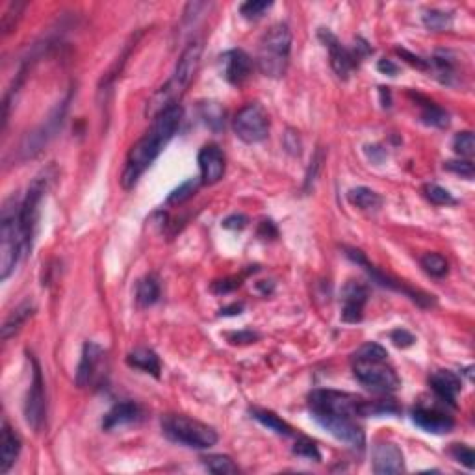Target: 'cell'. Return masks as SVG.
<instances>
[{"label": "cell", "mask_w": 475, "mask_h": 475, "mask_svg": "<svg viewBox=\"0 0 475 475\" xmlns=\"http://www.w3.org/2000/svg\"><path fill=\"white\" fill-rule=\"evenodd\" d=\"M423 196L429 202H433L436 207H451V204H457V199L451 196L450 191L439 184H427L423 188Z\"/></svg>", "instance_id": "31"}, {"label": "cell", "mask_w": 475, "mask_h": 475, "mask_svg": "<svg viewBox=\"0 0 475 475\" xmlns=\"http://www.w3.org/2000/svg\"><path fill=\"white\" fill-rule=\"evenodd\" d=\"M234 132L244 143H260L268 138L269 117L260 104H247L234 117Z\"/></svg>", "instance_id": "9"}, {"label": "cell", "mask_w": 475, "mask_h": 475, "mask_svg": "<svg viewBox=\"0 0 475 475\" xmlns=\"http://www.w3.org/2000/svg\"><path fill=\"white\" fill-rule=\"evenodd\" d=\"M420 264L427 273L431 277H436V279H442L444 275H447V269H450L447 268V260L439 253H425L420 258Z\"/></svg>", "instance_id": "30"}, {"label": "cell", "mask_w": 475, "mask_h": 475, "mask_svg": "<svg viewBox=\"0 0 475 475\" xmlns=\"http://www.w3.org/2000/svg\"><path fill=\"white\" fill-rule=\"evenodd\" d=\"M201 117L213 132H220L225 127V110L218 103H202Z\"/></svg>", "instance_id": "29"}, {"label": "cell", "mask_w": 475, "mask_h": 475, "mask_svg": "<svg viewBox=\"0 0 475 475\" xmlns=\"http://www.w3.org/2000/svg\"><path fill=\"white\" fill-rule=\"evenodd\" d=\"M321 160H323V154L321 151H317L316 156L312 158L310 162V169H308V175H306V188H310V184L316 180V175H317V169L321 167Z\"/></svg>", "instance_id": "46"}, {"label": "cell", "mask_w": 475, "mask_h": 475, "mask_svg": "<svg viewBox=\"0 0 475 475\" xmlns=\"http://www.w3.org/2000/svg\"><path fill=\"white\" fill-rule=\"evenodd\" d=\"M421 121L425 125H431V127L445 128L450 125V116L434 103L423 101V104H421Z\"/></svg>", "instance_id": "27"}, {"label": "cell", "mask_w": 475, "mask_h": 475, "mask_svg": "<svg viewBox=\"0 0 475 475\" xmlns=\"http://www.w3.org/2000/svg\"><path fill=\"white\" fill-rule=\"evenodd\" d=\"M258 234H260L262 237H269V236L277 237V229H275L273 221H262Z\"/></svg>", "instance_id": "50"}, {"label": "cell", "mask_w": 475, "mask_h": 475, "mask_svg": "<svg viewBox=\"0 0 475 475\" xmlns=\"http://www.w3.org/2000/svg\"><path fill=\"white\" fill-rule=\"evenodd\" d=\"M251 414H253V418H255L256 421H260L264 427H268V429H271L273 433L280 434V436H290V434H292V427L288 425L282 418H279V416L273 414V412H269V410L253 408Z\"/></svg>", "instance_id": "26"}, {"label": "cell", "mask_w": 475, "mask_h": 475, "mask_svg": "<svg viewBox=\"0 0 475 475\" xmlns=\"http://www.w3.org/2000/svg\"><path fill=\"white\" fill-rule=\"evenodd\" d=\"M445 171H451L455 175H461L464 178H474L475 167L469 160H450L444 164Z\"/></svg>", "instance_id": "40"}, {"label": "cell", "mask_w": 475, "mask_h": 475, "mask_svg": "<svg viewBox=\"0 0 475 475\" xmlns=\"http://www.w3.org/2000/svg\"><path fill=\"white\" fill-rule=\"evenodd\" d=\"M284 147H286L288 153L293 154V156L301 154V140H299L297 132L292 130V128H290L286 134H284Z\"/></svg>", "instance_id": "42"}, {"label": "cell", "mask_w": 475, "mask_h": 475, "mask_svg": "<svg viewBox=\"0 0 475 475\" xmlns=\"http://www.w3.org/2000/svg\"><path fill=\"white\" fill-rule=\"evenodd\" d=\"M26 251L28 247L21 229V201L10 197L0 212V279L6 280L15 271Z\"/></svg>", "instance_id": "2"}, {"label": "cell", "mask_w": 475, "mask_h": 475, "mask_svg": "<svg viewBox=\"0 0 475 475\" xmlns=\"http://www.w3.org/2000/svg\"><path fill=\"white\" fill-rule=\"evenodd\" d=\"M355 377L373 392L390 394L401 386L396 370L386 360H351Z\"/></svg>", "instance_id": "7"}, {"label": "cell", "mask_w": 475, "mask_h": 475, "mask_svg": "<svg viewBox=\"0 0 475 475\" xmlns=\"http://www.w3.org/2000/svg\"><path fill=\"white\" fill-rule=\"evenodd\" d=\"M451 21H453L451 13L444 12V10H427V12L423 13V25H425L429 30H447L451 26Z\"/></svg>", "instance_id": "32"}, {"label": "cell", "mask_w": 475, "mask_h": 475, "mask_svg": "<svg viewBox=\"0 0 475 475\" xmlns=\"http://www.w3.org/2000/svg\"><path fill=\"white\" fill-rule=\"evenodd\" d=\"M127 364L141 372L151 373L153 377H160V372H162L158 355L149 348H136L134 351H130L127 355Z\"/></svg>", "instance_id": "22"}, {"label": "cell", "mask_w": 475, "mask_h": 475, "mask_svg": "<svg viewBox=\"0 0 475 475\" xmlns=\"http://www.w3.org/2000/svg\"><path fill=\"white\" fill-rule=\"evenodd\" d=\"M160 297V284L158 279L149 275L145 279L138 282V290H136V301L140 306H153Z\"/></svg>", "instance_id": "25"}, {"label": "cell", "mask_w": 475, "mask_h": 475, "mask_svg": "<svg viewBox=\"0 0 475 475\" xmlns=\"http://www.w3.org/2000/svg\"><path fill=\"white\" fill-rule=\"evenodd\" d=\"M47 414V399H45V381H43L41 368L36 359H32V381L28 394H26L25 401V418L26 423L39 431L45 421Z\"/></svg>", "instance_id": "10"}, {"label": "cell", "mask_w": 475, "mask_h": 475, "mask_svg": "<svg viewBox=\"0 0 475 475\" xmlns=\"http://www.w3.org/2000/svg\"><path fill=\"white\" fill-rule=\"evenodd\" d=\"M366 153H368V156H370V160H373V162H383L384 158H386V151H384L383 147L379 145H373V147H366Z\"/></svg>", "instance_id": "48"}, {"label": "cell", "mask_w": 475, "mask_h": 475, "mask_svg": "<svg viewBox=\"0 0 475 475\" xmlns=\"http://www.w3.org/2000/svg\"><path fill=\"white\" fill-rule=\"evenodd\" d=\"M405 469L401 450L392 442H379L373 450V472L379 475L399 474Z\"/></svg>", "instance_id": "19"}, {"label": "cell", "mask_w": 475, "mask_h": 475, "mask_svg": "<svg viewBox=\"0 0 475 475\" xmlns=\"http://www.w3.org/2000/svg\"><path fill=\"white\" fill-rule=\"evenodd\" d=\"M25 2H12L10 6H8L6 13H4V17H2V30H4V34H10V32L15 28V25H17L19 17H21V13H23V10H25Z\"/></svg>", "instance_id": "38"}, {"label": "cell", "mask_w": 475, "mask_h": 475, "mask_svg": "<svg viewBox=\"0 0 475 475\" xmlns=\"http://www.w3.org/2000/svg\"><path fill=\"white\" fill-rule=\"evenodd\" d=\"M34 314V305L30 301H25L8 316V319L2 325V340L8 341L12 336H15L21 330V327L28 321V317Z\"/></svg>", "instance_id": "23"}, {"label": "cell", "mask_w": 475, "mask_h": 475, "mask_svg": "<svg viewBox=\"0 0 475 475\" xmlns=\"http://www.w3.org/2000/svg\"><path fill=\"white\" fill-rule=\"evenodd\" d=\"M397 54L401 56V58H405V60H407L408 63H410V65H414V67H418V69H427V67H429V61L423 60V58H420V56L410 54L408 50L397 49Z\"/></svg>", "instance_id": "45"}, {"label": "cell", "mask_w": 475, "mask_h": 475, "mask_svg": "<svg viewBox=\"0 0 475 475\" xmlns=\"http://www.w3.org/2000/svg\"><path fill=\"white\" fill-rule=\"evenodd\" d=\"M0 474H8L15 461H17L19 453H21V436L15 433L8 420L2 421V440H0Z\"/></svg>", "instance_id": "20"}, {"label": "cell", "mask_w": 475, "mask_h": 475, "mask_svg": "<svg viewBox=\"0 0 475 475\" xmlns=\"http://www.w3.org/2000/svg\"><path fill=\"white\" fill-rule=\"evenodd\" d=\"M240 280L237 279H223V280H218V282H213L212 284V292L213 293H229V292H234L236 288H240Z\"/></svg>", "instance_id": "44"}, {"label": "cell", "mask_w": 475, "mask_h": 475, "mask_svg": "<svg viewBox=\"0 0 475 475\" xmlns=\"http://www.w3.org/2000/svg\"><path fill=\"white\" fill-rule=\"evenodd\" d=\"M348 199L351 204H355L360 210H366V212L379 210V208L383 207V197L379 196L377 191H373L372 188H366V186L349 189Z\"/></svg>", "instance_id": "24"}, {"label": "cell", "mask_w": 475, "mask_h": 475, "mask_svg": "<svg viewBox=\"0 0 475 475\" xmlns=\"http://www.w3.org/2000/svg\"><path fill=\"white\" fill-rule=\"evenodd\" d=\"M451 457L455 458L457 463L464 464L468 469H474L475 466V455H474V450L469 447V445H464V444H453L451 445Z\"/></svg>", "instance_id": "39"}, {"label": "cell", "mask_w": 475, "mask_h": 475, "mask_svg": "<svg viewBox=\"0 0 475 475\" xmlns=\"http://www.w3.org/2000/svg\"><path fill=\"white\" fill-rule=\"evenodd\" d=\"M381 97H383L384 108H390V92H388V87H381Z\"/></svg>", "instance_id": "51"}, {"label": "cell", "mask_w": 475, "mask_h": 475, "mask_svg": "<svg viewBox=\"0 0 475 475\" xmlns=\"http://www.w3.org/2000/svg\"><path fill=\"white\" fill-rule=\"evenodd\" d=\"M141 408L136 405L134 401H123L117 403L114 407L106 412L103 420V429L104 431H114L117 427L130 425L134 421L140 420Z\"/></svg>", "instance_id": "21"}, {"label": "cell", "mask_w": 475, "mask_h": 475, "mask_svg": "<svg viewBox=\"0 0 475 475\" xmlns=\"http://www.w3.org/2000/svg\"><path fill=\"white\" fill-rule=\"evenodd\" d=\"M247 223H249L247 215H244V213H232V215H229V218L223 221V226L229 229V231H242V229L247 226Z\"/></svg>", "instance_id": "43"}, {"label": "cell", "mask_w": 475, "mask_h": 475, "mask_svg": "<svg viewBox=\"0 0 475 475\" xmlns=\"http://www.w3.org/2000/svg\"><path fill=\"white\" fill-rule=\"evenodd\" d=\"M290 52H292V32L284 23L273 25L260 39L256 65L260 69V73L269 78H280L286 74Z\"/></svg>", "instance_id": "3"}, {"label": "cell", "mask_w": 475, "mask_h": 475, "mask_svg": "<svg viewBox=\"0 0 475 475\" xmlns=\"http://www.w3.org/2000/svg\"><path fill=\"white\" fill-rule=\"evenodd\" d=\"M412 421L425 433L433 434H447L455 427V421L450 414H445L436 407H423V405H418L412 410Z\"/></svg>", "instance_id": "16"}, {"label": "cell", "mask_w": 475, "mask_h": 475, "mask_svg": "<svg viewBox=\"0 0 475 475\" xmlns=\"http://www.w3.org/2000/svg\"><path fill=\"white\" fill-rule=\"evenodd\" d=\"M314 420L327 429L332 436L341 440L344 444L351 445L355 450H362L366 444V434L362 427L357 423V418H346V416H317Z\"/></svg>", "instance_id": "11"}, {"label": "cell", "mask_w": 475, "mask_h": 475, "mask_svg": "<svg viewBox=\"0 0 475 475\" xmlns=\"http://www.w3.org/2000/svg\"><path fill=\"white\" fill-rule=\"evenodd\" d=\"M390 340L396 344L397 348H410V346L416 341V338L410 335L407 329H396V330H392Z\"/></svg>", "instance_id": "41"}, {"label": "cell", "mask_w": 475, "mask_h": 475, "mask_svg": "<svg viewBox=\"0 0 475 475\" xmlns=\"http://www.w3.org/2000/svg\"><path fill=\"white\" fill-rule=\"evenodd\" d=\"M162 431L171 442H177L193 450H208L218 444V431L208 423L189 416L167 414L162 418Z\"/></svg>", "instance_id": "4"}, {"label": "cell", "mask_w": 475, "mask_h": 475, "mask_svg": "<svg viewBox=\"0 0 475 475\" xmlns=\"http://www.w3.org/2000/svg\"><path fill=\"white\" fill-rule=\"evenodd\" d=\"M310 412L317 416H346L364 418L368 416V401L360 396L338 390H314L308 397Z\"/></svg>", "instance_id": "5"}, {"label": "cell", "mask_w": 475, "mask_h": 475, "mask_svg": "<svg viewBox=\"0 0 475 475\" xmlns=\"http://www.w3.org/2000/svg\"><path fill=\"white\" fill-rule=\"evenodd\" d=\"M351 360H388V351L375 341H368L355 351Z\"/></svg>", "instance_id": "34"}, {"label": "cell", "mask_w": 475, "mask_h": 475, "mask_svg": "<svg viewBox=\"0 0 475 475\" xmlns=\"http://www.w3.org/2000/svg\"><path fill=\"white\" fill-rule=\"evenodd\" d=\"M104 360H106V351H104L95 341H85L82 348V357H80L78 370H76V384L84 388L101 377Z\"/></svg>", "instance_id": "12"}, {"label": "cell", "mask_w": 475, "mask_h": 475, "mask_svg": "<svg viewBox=\"0 0 475 475\" xmlns=\"http://www.w3.org/2000/svg\"><path fill=\"white\" fill-rule=\"evenodd\" d=\"M221 74L223 78L232 85H242L251 76L253 71V60L251 56L242 49L226 50L220 58Z\"/></svg>", "instance_id": "13"}, {"label": "cell", "mask_w": 475, "mask_h": 475, "mask_svg": "<svg viewBox=\"0 0 475 475\" xmlns=\"http://www.w3.org/2000/svg\"><path fill=\"white\" fill-rule=\"evenodd\" d=\"M256 338H258V335H255V332H251V330H244V332H236V335L231 336L232 344H249V341H255Z\"/></svg>", "instance_id": "49"}, {"label": "cell", "mask_w": 475, "mask_h": 475, "mask_svg": "<svg viewBox=\"0 0 475 475\" xmlns=\"http://www.w3.org/2000/svg\"><path fill=\"white\" fill-rule=\"evenodd\" d=\"M429 384L440 401H444L445 405L453 408L457 407V396L463 390V381L457 373L450 372V370H436L429 377Z\"/></svg>", "instance_id": "17"}, {"label": "cell", "mask_w": 475, "mask_h": 475, "mask_svg": "<svg viewBox=\"0 0 475 475\" xmlns=\"http://www.w3.org/2000/svg\"><path fill=\"white\" fill-rule=\"evenodd\" d=\"M73 101V92H69L63 101L56 104V108L49 114V117L41 123L36 130H32L25 136V140L21 141V145L17 149L19 160H28L34 158L41 153L45 147L49 145L50 141L54 140V136L58 134L63 127L65 121V114L69 110V103Z\"/></svg>", "instance_id": "6"}, {"label": "cell", "mask_w": 475, "mask_h": 475, "mask_svg": "<svg viewBox=\"0 0 475 475\" xmlns=\"http://www.w3.org/2000/svg\"><path fill=\"white\" fill-rule=\"evenodd\" d=\"M293 453H295L297 457H305L308 458V461H319V458H321V453L317 450L316 442H312V440L306 439V436H301V439L295 442V445H293Z\"/></svg>", "instance_id": "36"}, {"label": "cell", "mask_w": 475, "mask_h": 475, "mask_svg": "<svg viewBox=\"0 0 475 475\" xmlns=\"http://www.w3.org/2000/svg\"><path fill=\"white\" fill-rule=\"evenodd\" d=\"M377 69H379V73L388 74V76H396V74L399 73V67H397L396 63H394V61H392V60H386V58H383V60H379Z\"/></svg>", "instance_id": "47"}, {"label": "cell", "mask_w": 475, "mask_h": 475, "mask_svg": "<svg viewBox=\"0 0 475 475\" xmlns=\"http://www.w3.org/2000/svg\"><path fill=\"white\" fill-rule=\"evenodd\" d=\"M341 319L346 323H359L364 317V306L368 303V286L362 282H348L341 292Z\"/></svg>", "instance_id": "14"}, {"label": "cell", "mask_w": 475, "mask_h": 475, "mask_svg": "<svg viewBox=\"0 0 475 475\" xmlns=\"http://www.w3.org/2000/svg\"><path fill=\"white\" fill-rule=\"evenodd\" d=\"M180 121H182V108L178 104L169 110L162 112L158 117H154L151 130H147V134L138 140V143H134L128 153L121 175L123 188H134L141 175L151 167V164L164 151V147L177 134Z\"/></svg>", "instance_id": "1"}, {"label": "cell", "mask_w": 475, "mask_h": 475, "mask_svg": "<svg viewBox=\"0 0 475 475\" xmlns=\"http://www.w3.org/2000/svg\"><path fill=\"white\" fill-rule=\"evenodd\" d=\"M453 149L463 158H472L475 154V138L472 132H461L453 138Z\"/></svg>", "instance_id": "35"}, {"label": "cell", "mask_w": 475, "mask_h": 475, "mask_svg": "<svg viewBox=\"0 0 475 475\" xmlns=\"http://www.w3.org/2000/svg\"><path fill=\"white\" fill-rule=\"evenodd\" d=\"M50 180H52L50 169L41 171V173L32 180L25 199L21 201V229H23V236H25L26 247H28V249L32 247V240H34V234H36L37 218H39V204H41V199L43 196H45V191L49 188Z\"/></svg>", "instance_id": "8"}, {"label": "cell", "mask_w": 475, "mask_h": 475, "mask_svg": "<svg viewBox=\"0 0 475 475\" xmlns=\"http://www.w3.org/2000/svg\"><path fill=\"white\" fill-rule=\"evenodd\" d=\"M202 464H204V468L210 474L215 475H229L240 472L234 461L231 457H226V455H210V457L202 458Z\"/></svg>", "instance_id": "28"}, {"label": "cell", "mask_w": 475, "mask_h": 475, "mask_svg": "<svg viewBox=\"0 0 475 475\" xmlns=\"http://www.w3.org/2000/svg\"><path fill=\"white\" fill-rule=\"evenodd\" d=\"M199 169L204 184L220 182L225 175V154L220 147L213 143L202 147L199 153Z\"/></svg>", "instance_id": "18"}, {"label": "cell", "mask_w": 475, "mask_h": 475, "mask_svg": "<svg viewBox=\"0 0 475 475\" xmlns=\"http://www.w3.org/2000/svg\"><path fill=\"white\" fill-rule=\"evenodd\" d=\"M199 184H201L199 182V178H188V180H184L177 189L171 191L169 197H167V204H182V202H186L188 199H191L193 193L197 191V188H199Z\"/></svg>", "instance_id": "33"}, {"label": "cell", "mask_w": 475, "mask_h": 475, "mask_svg": "<svg viewBox=\"0 0 475 475\" xmlns=\"http://www.w3.org/2000/svg\"><path fill=\"white\" fill-rule=\"evenodd\" d=\"M319 37H321V41L325 43V47L329 49L330 65L335 69V73L338 74L340 78H348L349 74H351V71H353V69L357 67V63H359V61L355 60L353 52L349 49H346V47L338 41V37H336L332 32L325 30V28L319 30Z\"/></svg>", "instance_id": "15"}, {"label": "cell", "mask_w": 475, "mask_h": 475, "mask_svg": "<svg viewBox=\"0 0 475 475\" xmlns=\"http://www.w3.org/2000/svg\"><path fill=\"white\" fill-rule=\"evenodd\" d=\"M273 6V2H266V0H249L240 6V13L245 19H260L269 8Z\"/></svg>", "instance_id": "37"}]
</instances>
